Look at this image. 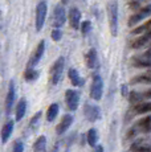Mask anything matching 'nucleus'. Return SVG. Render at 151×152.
<instances>
[{
  "label": "nucleus",
  "instance_id": "f257e3e1",
  "mask_svg": "<svg viewBox=\"0 0 151 152\" xmlns=\"http://www.w3.org/2000/svg\"><path fill=\"white\" fill-rule=\"evenodd\" d=\"M107 15H109V24L111 36H117L118 32V4L117 1H110L107 4Z\"/></svg>",
  "mask_w": 151,
  "mask_h": 152
},
{
  "label": "nucleus",
  "instance_id": "f03ea898",
  "mask_svg": "<svg viewBox=\"0 0 151 152\" xmlns=\"http://www.w3.org/2000/svg\"><path fill=\"white\" fill-rule=\"evenodd\" d=\"M64 64H65V60L64 57H60L59 60L54 62V65L52 66V70H51V81L53 85H57L61 80V75H62V72H64Z\"/></svg>",
  "mask_w": 151,
  "mask_h": 152
},
{
  "label": "nucleus",
  "instance_id": "7ed1b4c3",
  "mask_svg": "<svg viewBox=\"0 0 151 152\" xmlns=\"http://www.w3.org/2000/svg\"><path fill=\"white\" fill-rule=\"evenodd\" d=\"M102 93H103V81L100 75H94L93 78V83H92V89H90V97L94 101H100L102 98Z\"/></svg>",
  "mask_w": 151,
  "mask_h": 152
},
{
  "label": "nucleus",
  "instance_id": "20e7f679",
  "mask_svg": "<svg viewBox=\"0 0 151 152\" xmlns=\"http://www.w3.org/2000/svg\"><path fill=\"white\" fill-rule=\"evenodd\" d=\"M45 16H46V3L43 1L39 3L36 8V29L37 31H41L43 25L45 23Z\"/></svg>",
  "mask_w": 151,
  "mask_h": 152
},
{
  "label": "nucleus",
  "instance_id": "39448f33",
  "mask_svg": "<svg viewBox=\"0 0 151 152\" xmlns=\"http://www.w3.org/2000/svg\"><path fill=\"white\" fill-rule=\"evenodd\" d=\"M65 101H66V106L69 110L74 111L78 107V102H80V94L76 90H66L65 93Z\"/></svg>",
  "mask_w": 151,
  "mask_h": 152
},
{
  "label": "nucleus",
  "instance_id": "423d86ee",
  "mask_svg": "<svg viewBox=\"0 0 151 152\" xmlns=\"http://www.w3.org/2000/svg\"><path fill=\"white\" fill-rule=\"evenodd\" d=\"M150 15H151V5H144L143 8H141L138 12L134 13L129 19V25L130 27H133V25H135L136 23H139L141 20L146 19V17L150 16Z\"/></svg>",
  "mask_w": 151,
  "mask_h": 152
},
{
  "label": "nucleus",
  "instance_id": "0eeeda50",
  "mask_svg": "<svg viewBox=\"0 0 151 152\" xmlns=\"http://www.w3.org/2000/svg\"><path fill=\"white\" fill-rule=\"evenodd\" d=\"M66 19V13L65 10L61 4H59L56 8H54V12H53V24L57 29H60V27H62L64 23H65Z\"/></svg>",
  "mask_w": 151,
  "mask_h": 152
},
{
  "label": "nucleus",
  "instance_id": "6e6552de",
  "mask_svg": "<svg viewBox=\"0 0 151 152\" xmlns=\"http://www.w3.org/2000/svg\"><path fill=\"white\" fill-rule=\"evenodd\" d=\"M85 115H86V119H88V121L95 122L101 118V111L98 109V106H95V104L86 103L85 104Z\"/></svg>",
  "mask_w": 151,
  "mask_h": 152
},
{
  "label": "nucleus",
  "instance_id": "1a4fd4ad",
  "mask_svg": "<svg viewBox=\"0 0 151 152\" xmlns=\"http://www.w3.org/2000/svg\"><path fill=\"white\" fill-rule=\"evenodd\" d=\"M13 102H15V83L13 81H11L10 87H8V93H7V98H5V113L10 114L12 110Z\"/></svg>",
  "mask_w": 151,
  "mask_h": 152
},
{
  "label": "nucleus",
  "instance_id": "9d476101",
  "mask_svg": "<svg viewBox=\"0 0 151 152\" xmlns=\"http://www.w3.org/2000/svg\"><path fill=\"white\" fill-rule=\"evenodd\" d=\"M72 123H73V116L69 115V114L64 115V118L61 119V122L59 123V126H57V128H56L57 134H59V135H62V134L69 128V126H70Z\"/></svg>",
  "mask_w": 151,
  "mask_h": 152
},
{
  "label": "nucleus",
  "instance_id": "9b49d317",
  "mask_svg": "<svg viewBox=\"0 0 151 152\" xmlns=\"http://www.w3.org/2000/svg\"><path fill=\"white\" fill-rule=\"evenodd\" d=\"M44 50H45V42L40 41V44L37 45L36 50H34V53H33V56H32V58H31L29 66H34L36 64H39V61L41 60L43 54H44Z\"/></svg>",
  "mask_w": 151,
  "mask_h": 152
},
{
  "label": "nucleus",
  "instance_id": "f8f14e48",
  "mask_svg": "<svg viewBox=\"0 0 151 152\" xmlns=\"http://www.w3.org/2000/svg\"><path fill=\"white\" fill-rule=\"evenodd\" d=\"M80 20H81V12L77 8H72L70 12H69V21L73 29L80 28Z\"/></svg>",
  "mask_w": 151,
  "mask_h": 152
},
{
  "label": "nucleus",
  "instance_id": "ddd939ff",
  "mask_svg": "<svg viewBox=\"0 0 151 152\" xmlns=\"http://www.w3.org/2000/svg\"><path fill=\"white\" fill-rule=\"evenodd\" d=\"M86 64L90 69H97L98 68V57H97V52L94 49H90L88 52V56H86Z\"/></svg>",
  "mask_w": 151,
  "mask_h": 152
},
{
  "label": "nucleus",
  "instance_id": "4468645a",
  "mask_svg": "<svg viewBox=\"0 0 151 152\" xmlns=\"http://www.w3.org/2000/svg\"><path fill=\"white\" fill-rule=\"evenodd\" d=\"M12 130H13V122H12V121L7 122V123L3 126V128H1V134H0V136H1V142H3V143H5L8 139H10L11 134H12Z\"/></svg>",
  "mask_w": 151,
  "mask_h": 152
},
{
  "label": "nucleus",
  "instance_id": "2eb2a0df",
  "mask_svg": "<svg viewBox=\"0 0 151 152\" xmlns=\"http://www.w3.org/2000/svg\"><path fill=\"white\" fill-rule=\"evenodd\" d=\"M25 110H27V101H25L24 98H21L16 106V121L17 122L23 119V116H24V114H25Z\"/></svg>",
  "mask_w": 151,
  "mask_h": 152
},
{
  "label": "nucleus",
  "instance_id": "dca6fc26",
  "mask_svg": "<svg viewBox=\"0 0 151 152\" xmlns=\"http://www.w3.org/2000/svg\"><path fill=\"white\" fill-rule=\"evenodd\" d=\"M59 104L57 103H52L51 106L48 107V111H46V121L48 122H53L56 119V116L59 115Z\"/></svg>",
  "mask_w": 151,
  "mask_h": 152
},
{
  "label": "nucleus",
  "instance_id": "f3484780",
  "mask_svg": "<svg viewBox=\"0 0 151 152\" xmlns=\"http://www.w3.org/2000/svg\"><path fill=\"white\" fill-rule=\"evenodd\" d=\"M68 75H69V80H70V82L73 83L74 86H81V85L84 83L82 78L80 77V74L77 73V70H76V69H69Z\"/></svg>",
  "mask_w": 151,
  "mask_h": 152
},
{
  "label": "nucleus",
  "instance_id": "a211bd4d",
  "mask_svg": "<svg viewBox=\"0 0 151 152\" xmlns=\"http://www.w3.org/2000/svg\"><path fill=\"white\" fill-rule=\"evenodd\" d=\"M33 152H46V139L45 136H40L33 144Z\"/></svg>",
  "mask_w": 151,
  "mask_h": 152
},
{
  "label": "nucleus",
  "instance_id": "6ab92c4d",
  "mask_svg": "<svg viewBox=\"0 0 151 152\" xmlns=\"http://www.w3.org/2000/svg\"><path fill=\"white\" fill-rule=\"evenodd\" d=\"M133 82L134 83H151V70L146 72L144 74L136 75L135 78H133Z\"/></svg>",
  "mask_w": 151,
  "mask_h": 152
},
{
  "label": "nucleus",
  "instance_id": "aec40b11",
  "mask_svg": "<svg viewBox=\"0 0 151 152\" xmlns=\"http://www.w3.org/2000/svg\"><path fill=\"white\" fill-rule=\"evenodd\" d=\"M135 113L136 114H146V113H150L151 111V102H146V103H143V102H141V103L135 104Z\"/></svg>",
  "mask_w": 151,
  "mask_h": 152
},
{
  "label": "nucleus",
  "instance_id": "412c9836",
  "mask_svg": "<svg viewBox=\"0 0 151 152\" xmlns=\"http://www.w3.org/2000/svg\"><path fill=\"white\" fill-rule=\"evenodd\" d=\"M98 135H97V131L94 128H90L88 131V143L90 144V147H95V143H97Z\"/></svg>",
  "mask_w": 151,
  "mask_h": 152
},
{
  "label": "nucleus",
  "instance_id": "4be33fe9",
  "mask_svg": "<svg viewBox=\"0 0 151 152\" xmlns=\"http://www.w3.org/2000/svg\"><path fill=\"white\" fill-rule=\"evenodd\" d=\"M134 64L138 68H150L151 66V60H144V58H134Z\"/></svg>",
  "mask_w": 151,
  "mask_h": 152
},
{
  "label": "nucleus",
  "instance_id": "5701e85b",
  "mask_svg": "<svg viewBox=\"0 0 151 152\" xmlns=\"http://www.w3.org/2000/svg\"><path fill=\"white\" fill-rule=\"evenodd\" d=\"M24 78L27 81H34V80H37V78H39V73L36 72V70H33V69H27L25 70V73H24Z\"/></svg>",
  "mask_w": 151,
  "mask_h": 152
},
{
  "label": "nucleus",
  "instance_id": "b1692460",
  "mask_svg": "<svg viewBox=\"0 0 151 152\" xmlns=\"http://www.w3.org/2000/svg\"><path fill=\"white\" fill-rule=\"evenodd\" d=\"M131 150L135 152H151V144H134Z\"/></svg>",
  "mask_w": 151,
  "mask_h": 152
},
{
  "label": "nucleus",
  "instance_id": "393cba45",
  "mask_svg": "<svg viewBox=\"0 0 151 152\" xmlns=\"http://www.w3.org/2000/svg\"><path fill=\"white\" fill-rule=\"evenodd\" d=\"M150 28H151V19H150V20H149V21H147V23H144L143 25H141V27L135 28L134 31H133V33H134V34H139V33H143V32L149 31Z\"/></svg>",
  "mask_w": 151,
  "mask_h": 152
},
{
  "label": "nucleus",
  "instance_id": "a878e982",
  "mask_svg": "<svg viewBox=\"0 0 151 152\" xmlns=\"http://www.w3.org/2000/svg\"><path fill=\"white\" fill-rule=\"evenodd\" d=\"M142 99H143V95L138 94V93H131V95H130V102H131L133 104H138V103H141Z\"/></svg>",
  "mask_w": 151,
  "mask_h": 152
},
{
  "label": "nucleus",
  "instance_id": "bb28decb",
  "mask_svg": "<svg viewBox=\"0 0 151 152\" xmlns=\"http://www.w3.org/2000/svg\"><path fill=\"white\" fill-rule=\"evenodd\" d=\"M24 151V144H23L21 142H16L15 144H13V150H12V152H23Z\"/></svg>",
  "mask_w": 151,
  "mask_h": 152
},
{
  "label": "nucleus",
  "instance_id": "cd10ccee",
  "mask_svg": "<svg viewBox=\"0 0 151 152\" xmlns=\"http://www.w3.org/2000/svg\"><path fill=\"white\" fill-rule=\"evenodd\" d=\"M90 27H92V25H90V21H84L82 24H81V31H82V33H84V34L88 33V32L90 31Z\"/></svg>",
  "mask_w": 151,
  "mask_h": 152
},
{
  "label": "nucleus",
  "instance_id": "c85d7f7f",
  "mask_svg": "<svg viewBox=\"0 0 151 152\" xmlns=\"http://www.w3.org/2000/svg\"><path fill=\"white\" fill-rule=\"evenodd\" d=\"M52 39L54 40V41H59L61 39V31L60 29H53V32H52Z\"/></svg>",
  "mask_w": 151,
  "mask_h": 152
},
{
  "label": "nucleus",
  "instance_id": "c756f323",
  "mask_svg": "<svg viewBox=\"0 0 151 152\" xmlns=\"http://www.w3.org/2000/svg\"><path fill=\"white\" fill-rule=\"evenodd\" d=\"M40 116H41V113H37L36 115L32 118V121H31V123H29V126H31V128H33L34 126H36V123L40 121Z\"/></svg>",
  "mask_w": 151,
  "mask_h": 152
},
{
  "label": "nucleus",
  "instance_id": "7c9ffc66",
  "mask_svg": "<svg viewBox=\"0 0 151 152\" xmlns=\"http://www.w3.org/2000/svg\"><path fill=\"white\" fill-rule=\"evenodd\" d=\"M94 152H103V147L102 145H95V150H94Z\"/></svg>",
  "mask_w": 151,
  "mask_h": 152
},
{
  "label": "nucleus",
  "instance_id": "2f4dec72",
  "mask_svg": "<svg viewBox=\"0 0 151 152\" xmlns=\"http://www.w3.org/2000/svg\"><path fill=\"white\" fill-rule=\"evenodd\" d=\"M143 98H150V99H151V89L147 90V91L144 93V94H143Z\"/></svg>",
  "mask_w": 151,
  "mask_h": 152
},
{
  "label": "nucleus",
  "instance_id": "473e14b6",
  "mask_svg": "<svg viewBox=\"0 0 151 152\" xmlns=\"http://www.w3.org/2000/svg\"><path fill=\"white\" fill-rule=\"evenodd\" d=\"M138 3H131V4H130V8H131V10H136V8H138Z\"/></svg>",
  "mask_w": 151,
  "mask_h": 152
},
{
  "label": "nucleus",
  "instance_id": "72a5a7b5",
  "mask_svg": "<svg viewBox=\"0 0 151 152\" xmlns=\"http://www.w3.org/2000/svg\"><path fill=\"white\" fill-rule=\"evenodd\" d=\"M57 151H59V143H56V145L53 147V151L52 152H57Z\"/></svg>",
  "mask_w": 151,
  "mask_h": 152
},
{
  "label": "nucleus",
  "instance_id": "f704fd0d",
  "mask_svg": "<svg viewBox=\"0 0 151 152\" xmlns=\"http://www.w3.org/2000/svg\"><path fill=\"white\" fill-rule=\"evenodd\" d=\"M146 57H150V58H151V49H150V50H147V52H146Z\"/></svg>",
  "mask_w": 151,
  "mask_h": 152
}]
</instances>
